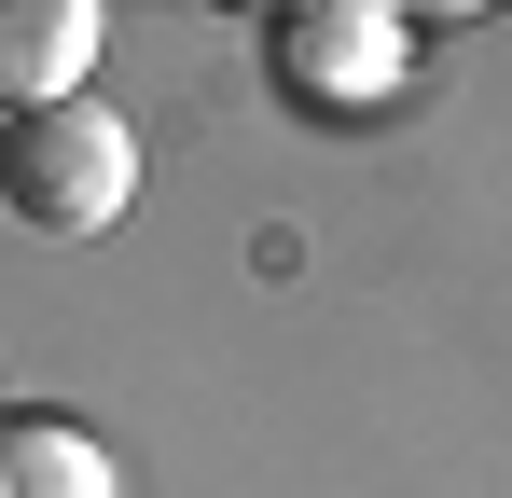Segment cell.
Returning <instances> with one entry per match:
<instances>
[{"instance_id": "4", "label": "cell", "mask_w": 512, "mask_h": 498, "mask_svg": "<svg viewBox=\"0 0 512 498\" xmlns=\"http://www.w3.org/2000/svg\"><path fill=\"white\" fill-rule=\"evenodd\" d=\"M0 498H125L111 443L56 402H0Z\"/></svg>"}, {"instance_id": "2", "label": "cell", "mask_w": 512, "mask_h": 498, "mask_svg": "<svg viewBox=\"0 0 512 498\" xmlns=\"http://www.w3.org/2000/svg\"><path fill=\"white\" fill-rule=\"evenodd\" d=\"M263 56L277 83L305 97V111H374V97H402V14H374V0H291V14H263Z\"/></svg>"}, {"instance_id": "1", "label": "cell", "mask_w": 512, "mask_h": 498, "mask_svg": "<svg viewBox=\"0 0 512 498\" xmlns=\"http://www.w3.org/2000/svg\"><path fill=\"white\" fill-rule=\"evenodd\" d=\"M125 194H139V125H125L97 83L0 125V208H14L28 236H111Z\"/></svg>"}, {"instance_id": "3", "label": "cell", "mask_w": 512, "mask_h": 498, "mask_svg": "<svg viewBox=\"0 0 512 498\" xmlns=\"http://www.w3.org/2000/svg\"><path fill=\"white\" fill-rule=\"evenodd\" d=\"M97 70V0H0V125L42 97H84Z\"/></svg>"}]
</instances>
